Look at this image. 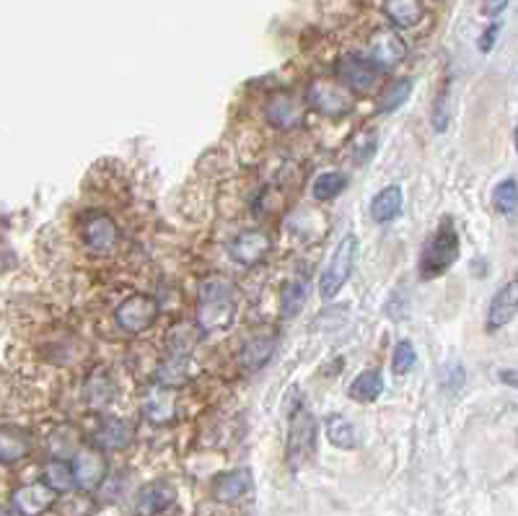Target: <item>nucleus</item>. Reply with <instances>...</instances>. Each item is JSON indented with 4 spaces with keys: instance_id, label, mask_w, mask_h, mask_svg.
Here are the masks:
<instances>
[{
    "instance_id": "obj_1",
    "label": "nucleus",
    "mask_w": 518,
    "mask_h": 516,
    "mask_svg": "<svg viewBox=\"0 0 518 516\" xmlns=\"http://www.w3.org/2000/svg\"><path fill=\"white\" fill-rule=\"evenodd\" d=\"M234 288L231 283L213 278L200 286L197 296V325L203 332H226L234 325Z\"/></svg>"
},
{
    "instance_id": "obj_2",
    "label": "nucleus",
    "mask_w": 518,
    "mask_h": 516,
    "mask_svg": "<svg viewBox=\"0 0 518 516\" xmlns=\"http://www.w3.org/2000/svg\"><path fill=\"white\" fill-rule=\"evenodd\" d=\"M459 231L454 229V223L446 218L441 223V229L430 236L423 247V255H420V275L423 278H436V275H443L446 270L459 260Z\"/></svg>"
},
{
    "instance_id": "obj_3",
    "label": "nucleus",
    "mask_w": 518,
    "mask_h": 516,
    "mask_svg": "<svg viewBox=\"0 0 518 516\" xmlns=\"http://www.w3.org/2000/svg\"><path fill=\"white\" fill-rule=\"evenodd\" d=\"M355 252H358V239L355 236H345L337 247L335 257L329 262V268L324 270L322 281H319V294L322 299H335L340 294V288L348 283L350 273H353Z\"/></svg>"
},
{
    "instance_id": "obj_4",
    "label": "nucleus",
    "mask_w": 518,
    "mask_h": 516,
    "mask_svg": "<svg viewBox=\"0 0 518 516\" xmlns=\"http://www.w3.org/2000/svg\"><path fill=\"white\" fill-rule=\"evenodd\" d=\"M156 317H158L156 299H151V296L146 294L127 296V299L117 306V312H114L117 325H120L125 332H130V335L146 332L148 327L156 322Z\"/></svg>"
},
{
    "instance_id": "obj_5",
    "label": "nucleus",
    "mask_w": 518,
    "mask_h": 516,
    "mask_svg": "<svg viewBox=\"0 0 518 516\" xmlns=\"http://www.w3.org/2000/svg\"><path fill=\"white\" fill-rule=\"evenodd\" d=\"M337 78L345 89L366 94L379 81V68L373 60L361 58V55H342L337 60Z\"/></svg>"
},
{
    "instance_id": "obj_6",
    "label": "nucleus",
    "mask_w": 518,
    "mask_h": 516,
    "mask_svg": "<svg viewBox=\"0 0 518 516\" xmlns=\"http://www.w3.org/2000/svg\"><path fill=\"white\" fill-rule=\"evenodd\" d=\"M309 102L314 104V109L324 112V115L340 117L350 112L353 96H350V89H345L342 83L314 81L309 89Z\"/></svg>"
},
{
    "instance_id": "obj_7",
    "label": "nucleus",
    "mask_w": 518,
    "mask_h": 516,
    "mask_svg": "<svg viewBox=\"0 0 518 516\" xmlns=\"http://www.w3.org/2000/svg\"><path fill=\"white\" fill-rule=\"evenodd\" d=\"M73 472V483L83 491H96L99 485L107 478V462H104V454L96 452V449H86V452L78 454L70 465Z\"/></svg>"
},
{
    "instance_id": "obj_8",
    "label": "nucleus",
    "mask_w": 518,
    "mask_h": 516,
    "mask_svg": "<svg viewBox=\"0 0 518 516\" xmlns=\"http://www.w3.org/2000/svg\"><path fill=\"white\" fill-rule=\"evenodd\" d=\"M272 247V239L265 234V231H257V229H249V231H241L239 236H236L234 242H231V247H228V252H231V257H234L239 265H257L259 260H265L267 252H270Z\"/></svg>"
},
{
    "instance_id": "obj_9",
    "label": "nucleus",
    "mask_w": 518,
    "mask_h": 516,
    "mask_svg": "<svg viewBox=\"0 0 518 516\" xmlns=\"http://www.w3.org/2000/svg\"><path fill=\"white\" fill-rule=\"evenodd\" d=\"M120 239V229H117V223L112 221L109 216H91L83 226V244L96 252V255H107L112 252L114 244Z\"/></svg>"
},
{
    "instance_id": "obj_10",
    "label": "nucleus",
    "mask_w": 518,
    "mask_h": 516,
    "mask_svg": "<svg viewBox=\"0 0 518 516\" xmlns=\"http://www.w3.org/2000/svg\"><path fill=\"white\" fill-rule=\"evenodd\" d=\"M407 55L405 39L399 37L394 29H379V32L371 37V58L381 68H394L397 63H402Z\"/></svg>"
},
{
    "instance_id": "obj_11",
    "label": "nucleus",
    "mask_w": 518,
    "mask_h": 516,
    "mask_svg": "<svg viewBox=\"0 0 518 516\" xmlns=\"http://www.w3.org/2000/svg\"><path fill=\"white\" fill-rule=\"evenodd\" d=\"M267 120L278 130H293L304 122V107L288 91H280L267 102Z\"/></svg>"
},
{
    "instance_id": "obj_12",
    "label": "nucleus",
    "mask_w": 518,
    "mask_h": 516,
    "mask_svg": "<svg viewBox=\"0 0 518 516\" xmlns=\"http://www.w3.org/2000/svg\"><path fill=\"white\" fill-rule=\"evenodd\" d=\"M32 434L21 426H0V462L16 465L26 454L32 452Z\"/></svg>"
},
{
    "instance_id": "obj_13",
    "label": "nucleus",
    "mask_w": 518,
    "mask_h": 516,
    "mask_svg": "<svg viewBox=\"0 0 518 516\" xmlns=\"http://www.w3.org/2000/svg\"><path fill=\"white\" fill-rule=\"evenodd\" d=\"M55 496L57 491H52L47 483H32L13 493V506H16L21 514L34 516L50 509V506L55 504Z\"/></svg>"
},
{
    "instance_id": "obj_14",
    "label": "nucleus",
    "mask_w": 518,
    "mask_h": 516,
    "mask_svg": "<svg viewBox=\"0 0 518 516\" xmlns=\"http://www.w3.org/2000/svg\"><path fill=\"white\" fill-rule=\"evenodd\" d=\"M252 488V472L249 470H234L218 475L213 483V496L218 504H236L239 498L247 496Z\"/></svg>"
},
{
    "instance_id": "obj_15",
    "label": "nucleus",
    "mask_w": 518,
    "mask_h": 516,
    "mask_svg": "<svg viewBox=\"0 0 518 516\" xmlns=\"http://www.w3.org/2000/svg\"><path fill=\"white\" fill-rule=\"evenodd\" d=\"M316 449V423L309 413L296 415L291 426V465L301 459L311 457Z\"/></svg>"
},
{
    "instance_id": "obj_16",
    "label": "nucleus",
    "mask_w": 518,
    "mask_h": 516,
    "mask_svg": "<svg viewBox=\"0 0 518 516\" xmlns=\"http://www.w3.org/2000/svg\"><path fill=\"white\" fill-rule=\"evenodd\" d=\"M518 309V283L508 281L506 288H500L495 294L493 304H490V317H487V327L490 330H498V327L508 325L513 317H516Z\"/></svg>"
},
{
    "instance_id": "obj_17",
    "label": "nucleus",
    "mask_w": 518,
    "mask_h": 516,
    "mask_svg": "<svg viewBox=\"0 0 518 516\" xmlns=\"http://www.w3.org/2000/svg\"><path fill=\"white\" fill-rule=\"evenodd\" d=\"M171 504H174V488H171L169 483H164V480L146 485V488L138 493V498H135V509H138V514H161V511L169 509Z\"/></svg>"
},
{
    "instance_id": "obj_18",
    "label": "nucleus",
    "mask_w": 518,
    "mask_h": 516,
    "mask_svg": "<svg viewBox=\"0 0 518 516\" xmlns=\"http://www.w3.org/2000/svg\"><path fill=\"white\" fill-rule=\"evenodd\" d=\"M94 439L99 449L120 452V449H125V446L130 444V439H133V428L127 426L125 421H120V418H109V421H104L102 428L96 431Z\"/></svg>"
},
{
    "instance_id": "obj_19",
    "label": "nucleus",
    "mask_w": 518,
    "mask_h": 516,
    "mask_svg": "<svg viewBox=\"0 0 518 516\" xmlns=\"http://www.w3.org/2000/svg\"><path fill=\"white\" fill-rule=\"evenodd\" d=\"M423 0H384L386 19L399 29H412L423 19Z\"/></svg>"
},
{
    "instance_id": "obj_20",
    "label": "nucleus",
    "mask_w": 518,
    "mask_h": 516,
    "mask_svg": "<svg viewBox=\"0 0 518 516\" xmlns=\"http://www.w3.org/2000/svg\"><path fill=\"white\" fill-rule=\"evenodd\" d=\"M272 353H275V340L267 338V335H257V338L247 340L244 343V348H241V364H244V369H262V366L267 364L272 358Z\"/></svg>"
},
{
    "instance_id": "obj_21",
    "label": "nucleus",
    "mask_w": 518,
    "mask_h": 516,
    "mask_svg": "<svg viewBox=\"0 0 518 516\" xmlns=\"http://www.w3.org/2000/svg\"><path fill=\"white\" fill-rule=\"evenodd\" d=\"M402 211V187L392 185L381 190L371 203V216L376 223H386L399 216Z\"/></svg>"
},
{
    "instance_id": "obj_22",
    "label": "nucleus",
    "mask_w": 518,
    "mask_h": 516,
    "mask_svg": "<svg viewBox=\"0 0 518 516\" xmlns=\"http://www.w3.org/2000/svg\"><path fill=\"white\" fill-rule=\"evenodd\" d=\"M381 389H384V379H381V374L376 369H368L353 382V387H350V397L358 402H371L381 395Z\"/></svg>"
},
{
    "instance_id": "obj_23",
    "label": "nucleus",
    "mask_w": 518,
    "mask_h": 516,
    "mask_svg": "<svg viewBox=\"0 0 518 516\" xmlns=\"http://www.w3.org/2000/svg\"><path fill=\"white\" fill-rule=\"evenodd\" d=\"M410 94H412V81L410 78H399V81H394V83H389V86H386L384 91H381V96H379V109L381 112H394V109H399L402 107V104L407 102V99H410Z\"/></svg>"
},
{
    "instance_id": "obj_24",
    "label": "nucleus",
    "mask_w": 518,
    "mask_h": 516,
    "mask_svg": "<svg viewBox=\"0 0 518 516\" xmlns=\"http://www.w3.org/2000/svg\"><path fill=\"white\" fill-rule=\"evenodd\" d=\"M345 187H348V174L327 172V174H322V177H316L311 195H314V200H332L335 195H340Z\"/></svg>"
},
{
    "instance_id": "obj_25",
    "label": "nucleus",
    "mask_w": 518,
    "mask_h": 516,
    "mask_svg": "<svg viewBox=\"0 0 518 516\" xmlns=\"http://www.w3.org/2000/svg\"><path fill=\"white\" fill-rule=\"evenodd\" d=\"M171 413H174V397H171L169 389H153L151 397L146 400V415L151 421L164 423L169 421Z\"/></svg>"
},
{
    "instance_id": "obj_26",
    "label": "nucleus",
    "mask_w": 518,
    "mask_h": 516,
    "mask_svg": "<svg viewBox=\"0 0 518 516\" xmlns=\"http://www.w3.org/2000/svg\"><path fill=\"white\" fill-rule=\"evenodd\" d=\"M45 483L50 485L52 491H70L73 488V472H70V465H65L63 459H52L50 465L45 467Z\"/></svg>"
},
{
    "instance_id": "obj_27",
    "label": "nucleus",
    "mask_w": 518,
    "mask_h": 516,
    "mask_svg": "<svg viewBox=\"0 0 518 516\" xmlns=\"http://www.w3.org/2000/svg\"><path fill=\"white\" fill-rule=\"evenodd\" d=\"M493 205L498 213H516V179H506V182H500L493 192Z\"/></svg>"
},
{
    "instance_id": "obj_28",
    "label": "nucleus",
    "mask_w": 518,
    "mask_h": 516,
    "mask_svg": "<svg viewBox=\"0 0 518 516\" xmlns=\"http://www.w3.org/2000/svg\"><path fill=\"white\" fill-rule=\"evenodd\" d=\"M329 441L340 449H353L355 446V431L345 418L335 415L332 421H329Z\"/></svg>"
},
{
    "instance_id": "obj_29",
    "label": "nucleus",
    "mask_w": 518,
    "mask_h": 516,
    "mask_svg": "<svg viewBox=\"0 0 518 516\" xmlns=\"http://www.w3.org/2000/svg\"><path fill=\"white\" fill-rule=\"evenodd\" d=\"M376 143H379V135L373 133V130H363L353 143V159L358 164H368L373 153H376Z\"/></svg>"
},
{
    "instance_id": "obj_30",
    "label": "nucleus",
    "mask_w": 518,
    "mask_h": 516,
    "mask_svg": "<svg viewBox=\"0 0 518 516\" xmlns=\"http://www.w3.org/2000/svg\"><path fill=\"white\" fill-rule=\"evenodd\" d=\"M86 395H89V402L94 405V408H102V405H107L109 395H112V384H109L107 376H94L89 384V389H86Z\"/></svg>"
},
{
    "instance_id": "obj_31",
    "label": "nucleus",
    "mask_w": 518,
    "mask_h": 516,
    "mask_svg": "<svg viewBox=\"0 0 518 516\" xmlns=\"http://www.w3.org/2000/svg\"><path fill=\"white\" fill-rule=\"evenodd\" d=\"M412 364H415V348H412L407 340H402V343H397V348H394L392 369L397 371V374H407V371L412 369Z\"/></svg>"
},
{
    "instance_id": "obj_32",
    "label": "nucleus",
    "mask_w": 518,
    "mask_h": 516,
    "mask_svg": "<svg viewBox=\"0 0 518 516\" xmlns=\"http://www.w3.org/2000/svg\"><path fill=\"white\" fill-rule=\"evenodd\" d=\"M495 32H498V26H490V32L485 34V37H482V50H490V47H493V39H495Z\"/></svg>"
}]
</instances>
